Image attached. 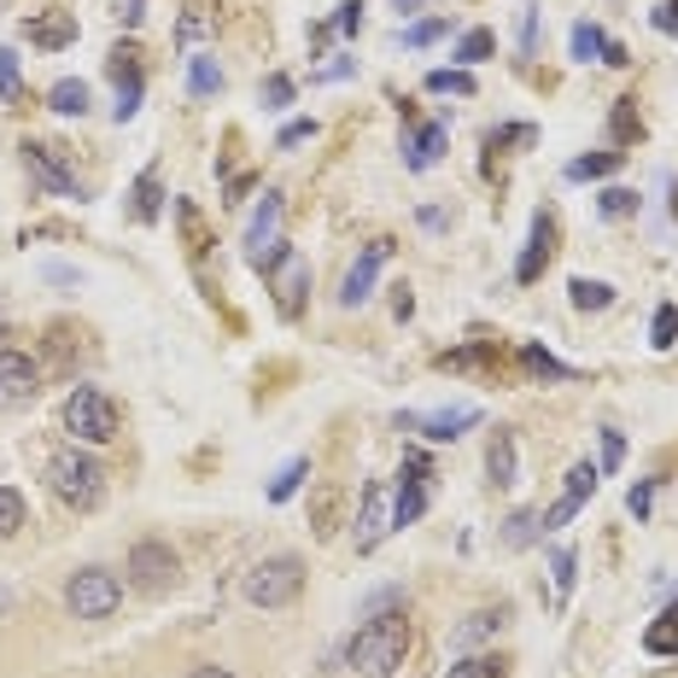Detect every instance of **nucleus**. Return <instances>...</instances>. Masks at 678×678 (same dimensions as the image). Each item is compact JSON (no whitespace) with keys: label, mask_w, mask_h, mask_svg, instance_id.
I'll return each instance as SVG.
<instances>
[{"label":"nucleus","mask_w":678,"mask_h":678,"mask_svg":"<svg viewBox=\"0 0 678 678\" xmlns=\"http://www.w3.org/2000/svg\"><path fill=\"white\" fill-rule=\"evenodd\" d=\"M526 363H532V375H550V380H567V375H573L567 363H556L550 352H539V345H526Z\"/></svg>","instance_id":"obj_41"},{"label":"nucleus","mask_w":678,"mask_h":678,"mask_svg":"<svg viewBox=\"0 0 678 678\" xmlns=\"http://www.w3.org/2000/svg\"><path fill=\"white\" fill-rule=\"evenodd\" d=\"M275 229H281V194L270 188V194L258 199L252 229H246V258H252L258 270H270V258H275Z\"/></svg>","instance_id":"obj_8"},{"label":"nucleus","mask_w":678,"mask_h":678,"mask_svg":"<svg viewBox=\"0 0 678 678\" xmlns=\"http://www.w3.org/2000/svg\"><path fill=\"white\" fill-rule=\"evenodd\" d=\"M65 434L76 445H112L117 439V404L100 386H76L65 398Z\"/></svg>","instance_id":"obj_3"},{"label":"nucleus","mask_w":678,"mask_h":678,"mask_svg":"<svg viewBox=\"0 0 678 678\" xmlns=\"http://www.w3.org/2000/svg\"><path fill=\"white\" fill-rule=\"evenodd\" d=\"M299 591H304V562L299 556H270V562H258L246 573V597L258 608H281V603H293Z\"/></svg>","instance_id":"obj_5"},{"label":"nucleus","mask_w":678,"mask_h":678,"mask_svg":"<svg viewBox=\"0 0 678 678\" xmlns=\"http://www.w3.org/2000/svg\"><path fill=\"white\" fill-rule=\"evenodd\" d=\"M112 76H117V123H129L140 106V71H135V48L112 53Z\"/></svg>","instance_id":"obj_16"},{"label":"nucleus","mask_w":678,"mask_h":678,"mask_svg":"<svg viewBox=\"0 0 678 678\" xmlns=\"http://www.w3.org/2000/svg\"><path fill=\"white\" fill-rule=\"evenodd\" d=\"M334 24H340V35H352V30L363 24V0H345V7H340V18H334Z\"/></svg>","instance_id":"obj_46"},{"label":"nucleus","mask_w":678,"mask_h":678,"mask_svg":"<svg viewBox=\"0 0 678 678\" xmlns=\"http://www.w3.org/2000/svg\"><path fill=\"white\" fill-rule=\"evenodd\" d=\"M539 532H544V515L515 509V515L503 521V544H509V550H526V544H539Z\"/></svg>","instance_id":"obj_22"},{"label":"nucleus","mask_w":678,"mask_h":678,"mask_svg":"<svg viewBox=\"0 0 678 678\" xmlns=\"http://www.w3.org/2000/svg\"><path fill=\"white\" fill-rule=\"evenodd\" d=\"M65 603H71L76 620H112L117 603H123V585H117V573H106V567H82V573H71Z\"/></svg>","instance_id":"obj_4"},{"label":"nucleus","mask_w":678,"mask_h":678,"mask_svg":"<svg viewBox=\"0 0 678 678\" xmlns=\"http://www.w3.org/2000/svg\"><path fill=\"white\" fill-rule=\"evenodd\" d=\"M491 48H498V35H491V30H468V35L457 41L462 71H468V65H480V59H491Z\"/></svg>","instance_id":"obj_31"},{"label":"nucleus","mask_w":678,"mask_h":678,"mask_svg":"<svg viewBox=\"0 0 678 678\" xmlns=\"http://www.w3.org/2000/svg\"><path fill=\"white\" fill-rule=\"evenodd\" d=\"M188 678H234L229 667H199V672H188Z\"/></svg>","instance_id":"obj_51"},{"label":"nucleus","mask_w":678,"mask_h":678,"mask_svg":"<svg viewBox=\"0 0 678 678\" xmlns=\"http://www.w3.org/2000/svg\"><path fill=\"white\" fill-rule=\"evenodd\" d=\"M620 462H626V439L614 434V427H603V445H597V468H603V474H620Z\"/></svg>","instance_id":"obj_34"},{"label":"nucleus","mask_w":678,"mask_h":678,"mask_svg":"<svg viewBox=\"0 0 678 678\" xmlns=\"http://www.w3.org/2000/svg\"><path fill=\"white\" fill-rule=\"evenodd\" d=\"M632 211H638V194H632V188H603V194H597V217H603V222H608V217L620 222V217H632Z\"/></svg>","instance_id":"obj_29"},{"label":"nucleus","mask_w":678,"mask_h":678,"mask_svg":"<svg viewBox=\"0 0 678 678\" xmlns=\"http://www.w3.org/2000/svg\"><path fill=\"white\" fill-rule=\"evenodd\" d=\"M18 526H24V498H18V491H7V486H0V539H12Z\"/></svg>","instance_id":"obj_38"},{"label":"nucleus","mask_w":678,"mask_h":678,"mask_svg":"<svg viewBox=\"0 0 678 678\" xmlns=\"http://www.w3.org/2000/svg\"><path fill=\"white\" fill-rule=\"evenodd\" d=\"M603 59H608V65H632V59H626V48H620V41H603Z\"/></svg>","instance_id":"obj_50"},{"label":"nucleus","mask_w":678,"mask_h":678,"mask_svg":"<svg viewBox=\"0 0 678 678\" xmlns=\"http://www.w3.org/2000/svg\"><path fill=\"white\" fill-rule=\"evenodd\" d=\"M140 7H147V0H117V18L123 24H140Z\"/></svg>","instance_id":"obj_49"},{"label":"nucleus","mask_w":678,"mask_h":678,"mask_svg":"<svg viewBox=\"0 0 678 678\" xmlns=\"http://www.w3.org/2000/svg\"><path fill=\"white\" fill-rule=\"evenodd\" d=\"M445 153V123H427L421 135H409V170H427Z\"/></svg>","instance_id":"obj_20"},{"label":"nucleus","mask_w":678,"mask_h":678,"mask_svg":"<svg viewBox=\"0 0 678 678\" xmlns=\"http://www.w3.org/2000/svg\"><path fill=\"white\" fill-rule=\"evenodd\" d=\"M503 626V608H486V614H468V620L457 626V649H474L480 638H491V632Z\"/></svg>","instance_id":"obj_24"},{"label":"nucleus","mask_w":678,"mask_h":678,"mask_svg":"<svg viewBox=\"0 0 678 678\" xmlns=\"http://www.w3.org/2000/svg\"><path fill=\"white\" fill-rule=\"evenodd\" d=\"M591 491H597V462H573L567 468V491H562V503L544 515V532H556V526H567L580 509L591 503Z\"/></svg>","instance_id":"obj_9"},{"label":"nucleus","mask_w":678,"mask_h":678,"mask_svg":"<svg viewBox=\"0 0 678 678\" xmlns=\"http://www.w3.org/2000/svg\"><path fill=\"white\" fill-rule=\"evenodd\" d=\"M421 7V0H398V12H416Z\"/></svg>","instance_id":"obj_52"},{"label":"nucleus","mask_w":678,"mask_h":678,"mask_svg":"<svg viewBox=\"0 0 678 678\" xmlns=\"http://www.w3.org/2000/svg\"><path fill=\"white\" fill-rule=\"evenodd\" d=\"M573 59H585V65H591V59H603V30H597V24H580V30H573Z\"/></svg>","instance_id":"obj_40"},{"label":"nucleus","mask_w":678,"mask_h":678,"mask_svg":"<svg viewBox=\"0 0 678 678\" xmlns=\"http://www.w3.org/2000/svg\"><path fill=\"white\" fill-rule=\"evenodd\" d=\"M427 94H474V71H434Z\"/></svg>","instance_id":"obj_33"},{"label":"nucleus","mask_w":678,"mask_h":678,"mask_svg":"<svg viewBox=\"0 0 678 678\" xmlns=\"http://www.w3.org/2000/svg\"><path fill=\"white\" fill-rule=\"evenodd\" d=\"M48 486H53V498L65 509H100V498H106V474H100V462L88 457V450H53L48 457Z\"/></svg>","instance_id":"obj_2"},{"label":"nucleus","mask_w":678,"mask_h":678,"mask_svg":"<svg viewBox=\"0 0 678 678\" xmlns=\"http://www.w3.org/2000/svg\"><path fill=\"white\" fill-rule=\"evenodd\" d=\"M30 35L41 41V48H71L76 24H71V18H41V24H30Z\"/></svg>","instance_id":"obj_30"},{"label":"nucleus","mask_w":678,"mask_h":678,"mask_svg":"<svg viewBox=\"0 0 678 678\" xmlns=\"http://www.w3.org/2000/svg\"><path fill=\"white\" fill-rule=\"evenodd\" d=\"M129 573H135V585L147 591V597H158V591H170V585H176L181 562H176V550H170V544L147 539V544H135V550H129Z\"/></svg>","instance_id":"obj_6"},{"label":"nucleus","mask_w":678,"mask_h":678,"mask_svg":"<svg viewBox=\"0 0 678 678\" xmlns=\"http://www.w3.org/2000/svg\"><path fill=\"white\" fill-rule=\"evenodd\" d=\"M304 293H311V263H304L299 252H281L275 304H281V316H286V322H293V316H304Z\"/></svg>","instance_id":"obj_11"},{"label":"nucleus","mask_w":678,"mask_h":678,"mask_svg":"<svg viewBox=\"0 0 678 678\" xmlns=\"http://www.w3.org/2000/svg\"><path fill=\"white\" fill-rule=\"evenodd\" d=\"M286 100H293V82H286V76H270V82H263V106H286Z\"/></svg>","instance_id":"obj_44"},{"label":"nucleus","mask_w":678,"mask_h":678,"mask_svg":"<svg viewBox=\"0 0 678 678\" xmlns=\"http://www.w3.org/2000/svg\"><path fill=\"white\" fill-rule=\"evenodd\" d=\"M427 509V457H409L404 474H398V509H393V526H416V515Z\"/></svg>","instance_id":"obj_14"},{"label":"nucleus","mask_w":678,"mask_h":678,"mask_svg":"<svg viewBox=\"0 0 678 678\" xmlns=\"http://www.w3.org/2000/svg\"><path fill=\"white\" fill-rule=\"evenodd\" d=\"M649 340H655V352H667V345H678V304H661V311H655Z\"/></svg>","instance_id":"obj_35"},{"label":"nucleus","mask_w":678,"mask_h":678,"mask_svg":"<svg viewBox=\"0 0 678 678\" xmlns=\"http://www.w3.org/2000/svg\"><path fill=\"white\" fill-rule=\"evenodd\" d=\"M386 532H393V498H386V480H368L363 515H357V550H375Z\"/></svg>","instance_id":"obj_10"},{"label":"nucleus","mask_w":678,"mask_h":678,"mask_svg":"<svg viewBox=\"0 0 678 678\" xmlns=\"http://www.w3.org/2000/svg\"><path fill=\"white\" fill-rule=\"evenodd\" d=\"M655 655H678V597H672V608L661 614V620L649 626V638H644Z\"/></svg>","instance_id":"obj_26"},{"label":"nucleus","mask_w":678,"mask_h":678,"mask_svg":"<svg viewBox=\"0 0 678 678\" xmlns=\"http://www.w3.org/2000/svg\"><path fill=\"white\" fill-rule=\"evenodd\" d=\"M41 393V375L24 352H0V409H24Z\"/></svg>","instance_id":"obj_7"},{"label":"nucleus","mask_w":678,"mask_h":678,"mask_svg":"<svg viewBox=\"0 0 678 678\" xmlns=\"http://www.w3.org/2000/svg\"><path fill=\"white\" fill-rule=\"evenodd\" d=\"M439 35H445V18H421V24L404 30V48H427V41H439Z\"/></svg>","instance_id":"obj_42"},{"label":"nucleus","mask_w":678,"mask_h":678,"mask_svg":"<svg viewBox=\"0 0 678 678\" xmlns=\"http://www.w3.org/2000/svg\"><path fill=\"white\" fill-rule=\"evenodd\" d=\"M450 678H509V661L503 655H468V661L450 667Z\"/></svg>","instance_id":"obj_27"},{"label":"nucleus","mask_w":678,"mask_h":678,"mask_svg":"<svg viewBox=\"0 0 678 678\" xmlns=\"http://www.w3.org/2000/svg\"><path fill=\"white\" fill-rule=\"evenodd\" d=\"M620 158H626V153H614V147H608V153H585V158H573V164H567V181H597V176H614V170H620Z\"/></svg>","instance_id":"obj_21"},{"label":"nucleus","mask_w":678,"mask_h":678,"mask_svg":"<svg viewBox=\"0 0 678 678\" xmlns=\"http://www.w3.org/2000/svg\"><path fill=\"white\" fill-rule=\"evenodd\" d=\"M626 503H632V515L644 521V515H649V503H655V491H649V480H644V486H632V498H626Z\"/></svg>","instance_id":"obj_47"},{"label":"nucleus","mask_w":678,"mask_h":678,"mask_svg":"<svg viewBox=\"0 0 678 678\" xmlns=\"http://www.w3.org/2000/svg\"><path fill=\"white\" fill-rule=\"evenodd\" d=\"M486 480L498 486V491L515 486V439H509V434H491L486 439Z\"/></svg>","instance_id":"obj_18"},{"label":"nucleus","mask_w":678,"mask_h":678,"mask_svg":"<svg viewBox=\"0 0 678 678\" xmlns=\"http://www.w3.org/2000/svg\"><path fill=\"white\" fill-rule=\"evenodd\" d=\"M158 199H164L158 176H140V181H135V217H140V222H153V217H158Z\"/></svg>","instance_id":"obj_36"},{"label":"nucleus","mask_w":678,"mask_h":678,"mask_svg":"<svg viewBox=\"0 0 678 678\" xmlns=\"http://www.w3.org/2000/svg\"><path fill=\"white\" fill-rule=\"evenodd\" d=\"M649 24H655V30H667V35H678V0H661V7L649 12Z\"/></svg>","instance_id":"obj_45"},{"label":"nucleus","mask_w":678,"mask_h":678,"mask_svg":"<svg viewBox=\"0 0 678 678\" xmlns=\"http://www.w3.org/2000/svg\"><path fill=\"white\" fill-rule=\"evenodd\" d=\"M409 649V620L404 614H375L352 644H345V661L357 667V678H393L404 667Z\"/></svg>","instance_id":"obj_1"},{"label":"nucleus","mask_w":678,"mask_h":678,"mask_svg":"<svg viewBox=\"0 0 678 678\" xmlns=\"http://www.w3.org/2000/svg\"><path fill=\"white\" fill-rule=\"evenodd\" d=\"M24 158H30V170H35V181H41V188H48V194H65V199H82V181L71 176V164L59 158L53 147H35V140H30V147H24Z\"/></svg>","instance_id":"obj_12"},{"label":"nucleus","mask_w":678,"mask_h":678,"mask_svg":"<svg viewBox=\"0 0 678 678\" xmlns=\"http://www.w3.org/2000/svg\"><path fill=\"white\" fill-rule=\"evenodd\" d=\"M638 100H614V147H632L638 140Z\"/></svg>","instance_id":"obj_32"},{"label":"nucleus","mask_w":678,"mask_h":678,"mask_svg":"<svg viewBox=\"0 0 678 678\" xmlns=\"http://www.w3.org/2000/svg\"><path fill=\"white\" fill-rule=\"evenodd\" d=\"M304 474H311V462H304V457H293V462H286L281 474L270 480V503H286V498H293V491L304 486Z\"/></svg>","instance_id":"obj_28"},{"label":"nucleus","mask_w":678,"mask_h":678,"mask_svg":"<svg viewBox=\"0 0 678 678\" xmlns=\"http://www.w3.org/2000/svg\"><path fill=\"white\" fill-rule=\"evenodd\" d=\"M316 135V123H286L281 129V147H299V140H311Z\"/></svg>","instance_id":"obj_48"},{"label":"nucleus","mask_w":678,"mask_h":678,"mask_svg":"<svg viewBox=\"0 0 678 678\" xmlns=\"http://www.w3.org/2000/svg\"><path fill=\"white\" fill-rule=\"evenodd\" d=\"M0 94H7V100H18V94H24V76H18V59H12L7 48H0Z\"/></svg>","instance_id":"obj_43"},{"label":"nucleus","mask_w":678,"mask_h":678,"mask_svg":"<svg viewBox=\"0 0 678 678\" xmlns=\"http://www.w3.org/2000/svg\"><path fill=\"white\" fill-rule=\"evenodd\" d=\"M550 240H556V222H550V217H532V240H526V252H521V263H515V281H521V286H532V281L544 275Z\"/></svg>","instance_id":"obj_15"},{"label":"nucleus","mask_w":678,"mask_h":678,"mask_svg":"<svg viewBox=\"0 0 678 678\" xmlns=\"http://www.w3.org/2000/svg\"><path fill=\"white\" fill-rule=\"evenodd\" d=\"M567 293H573V304H580V311H608L614 304V286L608 281H567Z\"/></svg>","instance_id":"obj_25"},{"label":"nucleus","mask_w":678,"mask_h":678,"mask_svg":"<svg viewBox=\"0 0 678 678\" xmlns=\"http://www.w3.org/2000/svg\"><path fill=\"white\" fill-rule=\"evenodd\" d=\"M380 263H386V240L363 246V258L352 263V275H345V286H340V304H345V311H357V304H368V293H375V275H380Z\"/></svg>","instance_id":"obj_13"},{"label":"nucleus","mask_w":678,"mask_h":678,"mask_svg":"<svg viewBox=\"0 0 678 678\" xmlns=\"http://www.w3.org/2000/svg\"><path fill=\"white\" fill-rule=\"evenodd\" d=\"M217 82H222V71H217V59H194L188 65V88L205 100V94H217Z\"/></svg>","instance_id":"obj_37"},{"label":"nucleus","mask_w":678,"mask_h":678,"mask_svg":"<svg viewBox=\"0 0 678 678\" xmlns=\"http://www.w3.org/2000/svg\"><path fill=\"white\" fill-rule=\"evenodd\" d=\"M48 106L59 112V117H82V112H88V82H59V88L48 94Z\"/></svg>","instance_id":"obj_23"},{"label":"nucleus","mask_w":678,"mask_h":678,"mask_svg":"<svg viewBox=\"0 0 678 678\" xmlns=\"http://www.w3.org/2000/svg\"><path fill=\"white\" fill-rule=\"evenodd\" d=\"M222 30V12H217V0H188V12L176 18V41L188 48V41H211Z\"/></svg>","instance_id":"obj_17"},{"label":"nucleus","mask_w":678,"mask_h":678,"mask_svg":"<svg viewBox=\"0 0 678 678\" xmlns=\"http://www.w3.org/2000/svg\"><path fill=\"white\" fill-rule=\"evenodd\" d=\"M480 421V409H445V416H421L416 427L427 439H457V434H468V427Z\"/></svg>","instance_id":"obj_19"},{"label":"nucleus","mask_w":678,"mask_h":678,"mask_svg":"<svg viewBox=\"0 0 678 678\" xmlns=\"http://www.w3.org/2000/svg\"><path fill=\"white\" fill-rule=\"evenodd\" d=\"M573 562H580V556H573L567 544L550 556V580H556V597H562V603H567V591H573Z\"/></svg>","instance_id":"obj_39"}]
</instances>
